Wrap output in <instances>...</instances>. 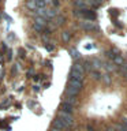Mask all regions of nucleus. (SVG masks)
Masks as SVG:
<instances>
[{
	"instance_id": "4be33fe9",
	"label": "nucleus",
	"mask_w": 127,
	"mask_h": 131,
	"mask_svg": "<svg viewBox=\"0 0 127 131\" xmlns=\"http://www.w3.org/2000/svg\"><path fill=\"white\" fill-rule=\"evenodd\" d=\"M33 27H34V30H36V31H43V30H44V27H43V26H40V25H37V23L33 25Z\"/></svg>"
},
{
	"instance_id": "0eeeda50",
	"label": "nucleus",
	"mask_w": 127,
	"mask_h": 131,
	"mask_svg": "<svg viewBox=\"0 0 127 131\" xmlns=\"http://www.w3.org/2000/svg\"><path fill=\"white\" fill-rule=\"evenodd\" d=\"M45 15H47V18H53V16L57 15V10L56 8H47L45 10Z\"/></svg>"
},
{
	"instance_id": "393cba45",
	"label": "nucleus",
	"mask_w": 127,
	"mask_h": 131,
	"mask_svg": "<svg viewBox=\"0 0 127 131\" xmlns=\"http://www.w3.org/2000/svg\"><path fill=\"white\" fill-rule=\"evenodd\" d=\"M107 56H108L109 59H112V60H113V59H115V56H118V55H113V52H112V51H108V52H107Z\"/></svg>"
},
{
	"instance_id": "bb28decb",
	"label": "nucleus",
	"mask_w": 127,
	"mask_h": 131,
	"mask_svg": "<svg viewBox=\"0 0 127 131\" xmlns=\"http://www.w3.org/2000/svg\"><path fill=\"white\" fill-rule=\"evenodd\" d=\"M51 2H52V4H53L55 7H57V6L60 4V2H59V0H51Z\"/></svg>"
},
{
	"instance_id": "9b49d317",
	"label": "nucleus",
	"mask_w": 127,
	"mask_h": 131,
	"mask_svg": "<svg viewBox=\"0 0 127 131\" xmlns=\"http://www.w3.org/2000/svg\"><path fill=\"white\" fill-rule=\"evenodd\" d=\"M61 40H63V42H68L70 40H71V33L70 31H63L61 33Z\"/></svg>"
},
{
	"instance_id": "1a4fd4ad",
	"label": "nucleus",
	"mask_w": 127,
	"mask_h": 131,
	"mask_svg": "<svg viewBox=\"0 0 127 131\" xmlns=\"http://www.w3.org/2000/svg\"><path fill=\"white\" fill-rule=\"evenodd\" d=\"M68 53H71V57H72L74 60H77V59H79V57H81L79 52H78L75 48H70V49H68Z\"/></svg>"
},
{
	"instance_id": "5701e85b",
	"label": "nucleus",
	"mask_w": 127,
	"mask_h": 131,
	"mask_svg": "<svg viewBox=\"0 0 127 131\" xmlns=\"http://www.w3.org/2000/svg\"><path fill=\"white\" fill-rule=\"evenodd\" d=\"M64 23V16H57V22H56V25H63Z\"/></svg>"
},
{
	"instance_id": "b1692460",
	"label": "nucleus",
	"mask_w": 127,
	"mask_h": 131,
	"mask_svg": "<svg viewBox=\"0 0 127 131\" xmlns=\"http://www.w3.org/2000/svg\"><path fill=\"white\" fill-rule=\"evenodd\" d=\"M45 49H47L48 52H52L53 49H55V47H53V45H51V44H45Z\"/></svg>"
},
{
	"instance_id": "aec40b11",
	"label": "nucleus",
	"mask_w": 127,
	"mask_h": 131,
	"mask_svg": "<svg viewBox=\"0 0 127 131\" xmlns=\"http://www.w3.org/2000/svg\"><path fill=\"white\" fill-rule=\"evenodd\" d=\"M92 77L93 79H101V74L98 71H92Z\"/></svg>"
},
{
	"instance_id": "7c9ffc66",
	"label": "nucleus",
	"mask_w": 127,
	"mask_h": 131,
	"mask_svg": "<svg viewBox=\"0 0 127 131\" xmlns=\"http://www.w3.org/2000/svg\"><path fill=\"white\" fill-rule=\"evenodd\" d=\"M94 45H86V49H93Z\"/></svg>"
},
{
	"instance_id": "2f4dec72",
	"label": "nucleus",
	"mask_w": 127,
	"mask_h": 131,
	"mask_svg": "<svg viewBox=\"0 0 127 131\" xmlns=\"http://www.w3.org/2000/svg\"><path fill=\"white\" fill-rule=\"evenodd\" d=\"M40 79V75H34V81L37 82V81H38Z\"/></svg>"
},
{
	"instance_id": "473e14b6",
	"label": "nucleus",
	"mask_w": 127,
	"mask_h": 131,
	"mask_svg": "<svg viewBox=\"0 0 127 131\" xmlns=\"http://www.w3.org/2000/svg\"><path fill=\"white\" fill-rule=\"evenodd\" d=\"M123 77H124L126 79H127V72H124V74H123Z\"/></svg>"
},
{
	"instance_id": "6ab92c4d",
	"label": "nucleus",
	"mask_w": 127,
	"mask_h": 131,
	"mask_svg": "<svg viewBox=\"0 0 127 131\" xmlns=\"http://www.w3.org/2000/svg\"><path fill=\"white\" fill-rule=\"evenodd\" d=\"M82 67H83V70H92V61L85 60L83 64H82Z\"/></svg>"
},
{
	"instance_id": "7ed1b4c3",
	"label": "nucleus",
	"mask_w": 127,
	"mask_h": 131,
	"mask_svg": "<svg viewBox=\"0 0 127 131\" xmlns=\"http://www.w3.org/2000/svg\"><path fill=\"white\" fill-rule=\"evenodd\" d=\"M82 86H83V85H82L81 81H77V79H70L68 81V88H72V89L78 90V92L82 89Z\"/></svg>"
},
{
	"instance_id": "f257e3e1",
	"label": "nucleus",
	"mask_w": 127,
	"mask_h": 131,
	"mask_svg": "<svg viewBox=\"0 0 127 131\" xmlns=\"http://www.w3.org/2000/svg\"><path fill=\"white\" fill-rule=\"evenodd\" d=\"M57 119H60V122L63 123V124H64L66 127H67V128H68L70 126H72V123H74V117H72V115H71V113L61 112V111H60L59 113H57Z\"/></svg>"
},
{
	"instance_id": "412c9836",
	"label": "nucleus",
	"mask_w": 127,
	"mask_h": 131,
	"mask_svg": "<svg viewBox=\"0 0 127 131\" xmlns=\"http://www.w3.org/2000/svg\"><path fill=\"white\" fill-rule=\"evenodd\" d=\"M89 3L92 4L93 7H98V6L101 4V2H100V0H89Z\"/></svg>"
},
{
	"instance_id": "f8f14e48",
	"label": "nucleus",
	"mask_w": 127,
	"mask_h": 131,
	"mask_svg": "<svg viewBox=\"0 0 127 131\" xmlns=\"http://www.w3.org/2000/svg\"><path fill=\"white\" fill-rule=\"evenodd\" d=\"M34 23H37V25H40V26L45 27V25H47V19L43 18V16H36V22H34Z\"/></svg>"
},
{
	"instance_id": "9d476101",
	"label": "nucleus",
	"mask_w": 127,
	"mask_h": 131,
	"mask_svg": "<svg viewBox=\"0 0 127 131\" xmlns=\"http://www.w3.org/2000/svg\"><path fill=\"white\" fill-rule=\"evenodd\" d=\"M112 63L116 66V67H118V66H120V67H122V66L124 64V61H123V57L122 56H115V59L112 60Z\"/></svg>"
},
{
	"instance_id": "4468645a",
	"label": "nucleus",
	"mask_w": 127,
	"mask_h": 131,
	"mask_svg": "<svg viewBox=\"0 0 127 131\" xmlns=\"http://www.w3.org/2000/svg\"><path fill=\"white\" fill-rule=\"evenodd\" d=\"M78 93H79V92H78V90H75V89H72V88H67V90H66V94L72 96V97H75Z\"/></svg>"
},
{
	"instance_id": "72a5a7b5",
	"label": "nucleus",
	"mask_w": 127,
	"mask_h": 131,
	"mask_svg": "<svg viewBox=\"0 0 127 131\" xmlns=\"http://www.w3.org/2000/svg\"><path fill=\"white\" fill-rule=\"evenodd\" d=\"M51 131H59V130H56V128H53V127H52V128H51Z\"/></svg>"
},
{
	"instance_id": "e433bc0d",
	"label": "nucleus",
	"mask_w": 127,
	"mask_h": 131,
	"mask_svg": "<svg viewBox=\"0 0 127 131\" xmlns=\"http://www.w3.org/2000/svg\"><path fill=\"white\" fill-rule=\"evenodd\" d=\"M100 2H101V3H102V2H104V0H100Z\"/></svg>"
},
{
	"instance_id": "f3484780",
	"label": "nucleus",
	"mask_w": 127,
	"mask_h": 131,
	"mask_svg": "<svg viewBox=\"0 0 127 131\" xmlns=\"http://www.w3.org/2000/svg\"><path fill=\"white\" fill-rule=\"evenodd\" d=\"M66 102H68L70 105H75V102H77V98L75 97H72V96H68L67 98H66Z\"/></svg>"
},
{
	"instance_id": "c85d7f7f",
	"label": "nucleus",
	"mask_w": 127,
	"mask_h": 131,
	"mask_svg": "<svg viewBox=\"0 0 127 131\" xmlns=\"http://www.w3.org/2000/svg\"><path fill=\"white\" fill-rule=\"evenodd\" d=\"M33 90H34V92H40V86L38 85H34V86H33Z\"/></svg>"
},
{
	"instance_id": "39448f33",
	"label": "nucleus",
	"mask_w": 127,
	"mask_h": 131,
	"mask_svg": "<svg viewBox=\"0 0 127 131\" xmlns=\"http://www.w3.org/2000/svg\"><path fill=\"white\" fill-rule=\"evenodd\" d=\"M52 127H53V128H56V130H59V131H61V130H63V131L67 130V127H66L63 123L60 122V119H57V117L52 122Z\"/></svg>"
},
{
	"instance_id": "2eb2a0df",
	"label": "nucleus",
	"mask_w": 127,
	"mask_h": 131,
	"mask_svg": "<svg viewBox=\"0 0 127 131\" xmlns=\"http://www.w3.org/2000/svg\"><path fill=\"white\" fill-rule=\"evenodd\" d=\"M101 66H102V63L100 59H94L92 61V67H94V68H101Z\"/></svg>"
},
{
	"instance_id": "f03ea898",
	"label": "nucleus",
	"mask_w": 127,
	"mask_h": 131,
	"mask_svg": "<svg viewBox=\"0 0 127 131\" xmlns=\"http://www.w3.org/2000/svg\"><path fill=\"white\" fill-rule=\"evenodd\" d=\"M79 26L86 31H98L100 30V27H98L94 22H90V20H81Z\"/></svg>"
},
{
	"instance_id": "cd10ccee",
	"label": "nucleus",
	"mask_w": 127,
	"mask_h": 131,
	"mask_svg": "<svg viewBox=\"0 0 127 131\" xmlns=\"http://www.w3.org/2000/svg\"><path fill=\"white\" fill-rule=\"evenodd\" d=\"M118 10H111V15H113V16H118Z\"/></svg>"
},
{
	"instance_id": "20e7f679",
	"label": "nucleus",
	"mask_w": 127,
	"mask_h": 131,
	"mask_svg": "<svg viewBox=\"0 0 127 131\" xmlns=\"http://www.w3.org/2000/svg\"><path fill=\"white\" fill-rule=\"evenodd\" d=\"M72 109H74V106H72V105H70L68 102H66V101H63V102L60 104V111H61V112L72 113Z\"/></svg>"
},
{
	"instance_id": "c756f323",
	"label": "nucleus",
	"mask_w": 127,
	"mask_h": 131,
	"mask_svg": "<svg viewBox=\"0 0 127 131\" xmlns=\"http://www.w3.org/2000/svg\"><path fill=\"white\" fill-rule=\"evenodd\" d=\"M18 71V64H15V67H12V72H16Z\"/></svg>"
},
{
	"instance_id": "a878e982",
	"label": "nucleus",
	"mask_w": 127,
	"mask_h": 131,
	"mask_svg": "<svg viewBox=\"0 0 127 131\" xmlns=\"http://www.w3.org/2000/svg\"><path fill=\"white\" fill-rule=\"evenodd\" d=\"M122 72H123V74L127 72V63H124V64L122 66Z\"/></svg>"
},
{
	"instance_id": "ddd939ff",
	"label": "nucleus",
	"mask_w": 127,
	"mask_h": 131,
	"mask_svg": "<svg viewBox=\"0 0 127 131\" xmlns=\"http://www.w3.org/2000/svg\"><path fill=\"white\" fill-rule=\"evenodd\" d=\"M105 68H107V71H115L118 67L112 63V61H108V63H105Z\"/></svg>"
},
{
	"instance_id": "423d86ee",
	"label": "nucleus",
	"mask_w": 127,
	"mask_h": 131,
	"mask_svg": "<svg viewBox=\"0 0 127 131\" xmlns=\"http://www.w3.org/2000/svg\"><path fill=\"white\" fill-rule=\"evenodd\" d=\"M71 71H75V72H78V74H81V75H83V74H85V70H83V67H82L81 63H74Z\"/></svg>"
},
{
	"instance_id": "dca6fc26",
	"label": "nucleus",
	"mask_w": 127,
	"mask_h": 131,
	"mask_svg": "<svg viewBox=\"0 0 127 131\" xmlns=\"http://www.w3.org/2000/svg\"><path fill=\"white\" fill-rule=\"evenodd\" d=\"M26 7L27 8H30V10H36V0H27V3H26Z\"/></svg>"
},
{
	"instance_id": "c9c22d12",
	"label": "nucleus",
	"mask_w": 127,
	"mask_h": 131,
	"mask_svg": "<svg viewBox=\"0 0 127 131\" xmlns=\"http://www.w3.org/2000/svg\"><path fill=\"white\" fill-rule=\"evenodd\" d=\"M124 124H127V117L124 119Z\"/></svg>"
},
{
	"instance_id": "f704fd0d",
	"label": "nucleus",
	"mask_w": 127,
	"mask_h": 131,
	"mask_svg": "<svg viewBox=\"0 0 127 131\" xmlns=\"http://www.w3.org/2000/svg\"><path fill=\"white\" fill-rule=\"evenodd\" d=\"M74 2H75V3H77V2H83V0H74Z\"/></svg>"
},
{
	"instance_id": "a211bd4d",
	"label": "nucleus",
	"mask_w": 127,
	"mask_h": 131,
	"mask_svg": "<svg viewBox=\"0 0 127 131\" xmlns=\"http://www.w3.org/2000/svg\"><path fill=\"white\" fill-rule=\"evenodd\" d=\"M101 79L104 81V83L109 85V83H111V81H112V77H109L108 74H107V75H101Z\"/></svg>"
},
{
	"instance_id": "6e6552de",
	"label": "nucleus",
	"mask_w": 127,
	"mask_h": 131,
	"mask_svg": "<svg viewBox=\"0 0 127 131\" xmlns=\"http://www.w3.org/2000/svg\"><path fill=\"white\" fill-rule=\"evenodd\" d=\"M70 79H77V81H81V82H82V79H83V75H81V74H78V72H75V71H71V72H70Z\"/></svg>"
}]
</instances>
